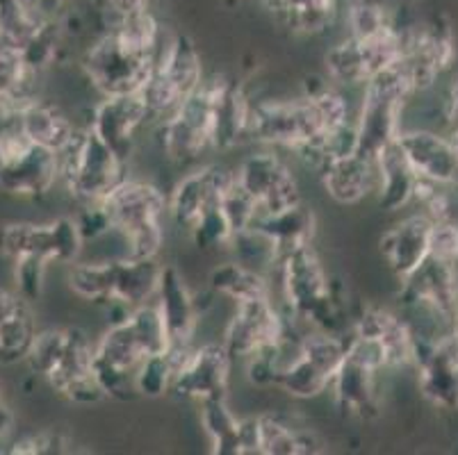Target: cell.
<instances>
[{
    "mask_svg": "<svg viewBox=\"0 0 458 455\" xmlns=\"http://www.w3.org/2000/svg\"><path fill=\"white\" fill-rule=\"evenodd\" d=\"M233 356L224 344H203L190 349L172 381V390L178 399L212 400L226 399L231 381Z\"/></svg>",
    "mask_w": 458,
    "mask_h": 455,
    "instance_id": "obj_19",
    "label": "cell"
},
{
    "mask_svg": "<svg viewBox=\"0 0 458 455\" xmlns=\"http://www.w3.org/2000/svg\"><path fill=\"white\" fill-rule=\"evenodd\" d=\"M156 53L157 50L131 44L126 37L107 28L106 35L94 41V46H89L85 53L82 69L91 85L101 91L103 98L140 94L153 73Z\"/></svg>",
    "mask_w": 458,
    "mask_h": 455,
    "instance_id": "obj_9",
    "label": "cell"
},
{
    "mask_svg": "<svg viewBox=\"0 0 458 455\" xmlns=\"http://www.w3.org/2000/svg\"><path fill=\"white\" fill-rule=\"evenodd\" d=\"M153 300L165 321L169 346H190L197 331L199 308L176 266H162L160 285Z\"/></svg>",
    "mask_w": 458,
    "mask_h": 455,
    "instance_id": "obj_25",
    "label": "cell"
},
{
    "mask_svg": "<svg viewBox=\"0 0 458 455\" xmlns=\"http://www.w3.org/2000/svg\"><path fill=\"white\" fill-rule=\"evenodd\" d=\"M319 178L327 194L335 203L353 206L377 191V162H368L353 153L319 171Z\"/></svg>",
    "mask_w": 458,
    "mask_h": 455,
    "instance_id": "obj_30",
    "label": "cell"
},
{
    "mask_svg": "<svg viewBox=\"0 0 458 455\" xmlns=\"http://www.w3.org/2000/svg\"><path fill=\"white\" fill-rule=\"evenodd\" d=\"M57 181V153L32 144L16 119L0 121V191L21 198H41Z\"/></svg>",
    "mask_w": 458,
    "mask_h": 455,
    "instance_id": "obj_10",
    "label": "cell"
},
{
    "mask_svg": "<svg viewBox=\"0 0 458 455\" xmlns=\"http://www.w3.org/2000/svg\"><path fill=\"white\" fill-rule=\"evenodd\" d=\"M57 19H44L21 0H0V44L26 55Z\"/></svg>",
    "mask_w": 458,
    "mask_h": 455,
    "instance_id": "obj_36",
    "label": "cell"
},
{
    "mask_svg": "<svg viewBox=\"0 0 458 455\" xmlns=\"http://www.w3.org/2000/svg\"><path fill=\"white\" fill-rule=\"evenodd\" d=\"M166 346L169 337L156 300L132 308L114 321L94 344V371L106 396L131 399L135 394L132 375L137 367Z\"/></svg>",
    "mask_w": 458,
    "mask_h": 455,
    "instance_id": "obj_1",
    "label": "cell"
},
{
    "mask_svg": "<svg viewBox=\"0 0 458 455\" xmlns=\"http://www.w3.org/2000/svg\"><path fill=\"white\" fill-rule=\"evenodd\" d=\"M215 114H212V91L201 82L197 91L187 96L181 105L165 116L160 128V146L169 160L178 164L197 162L203 150L212 148Z\"/></svg>",
    "mask_w": 458,
    "mask_h": 455,
    "instance_id": "obj_15",
    "label": "cell"
},
{
    "mask_svg": "<svg viewBox=\"0 0 458 455\" xmlns=\"http://www.w3.org/2000/svg\"><path fill=\"white\" fill-rule=\"evenodd\" d=\"M96 10L110 19V25L116 21L128 19L132 14L148 10V0H89Z\"/></svg>",
    "mask_w": 458,
    "mask_h": 455,
    "instance_id": "obj_42",
    "label": "cell"
},
{
    "mask_svg": "<svg viewBox=\"0 0 458 455\" xmlns=\"http://www.w3.org/2000/svg\"><path fill=\"white\" fill-rule=\"evenodd\" d=\"M433 221L428 216L411 215L393 225L381 237L383 260L388 262L390 271L397 281H406L420 265L428 257V232Z\"/></svg>",
    "mask_w": 458,
    "mask_h": 455,
    "instance_id": "obj_27",
    "label": "cell"
},
{
    "mask_svg": "<svg viewBox=\"0 0 458 455\" xmlns=\"http://www.w3.org/2000/svg\"><path fill=\"white\" fill-rule=\"evenodd\" d=\"M454 335L458 337V319H456V324H454Z\"/></svg>",
    "mask_w": 458,
    "mask_h": 455,
    "instance_id": "obj_47",
    "label": "cell"
},
{
    "mask_svg": "<svg viewBox=\"0 0 458 455\" xmlns=\"http://www.w3.org/2000/svg\"><path fill=\"white\" fill-rule=\"evenodd\" d=\"M203 66L194 41L187 35L162 37L153 73L140 96L151 116H169L187 96L201 87Z\"/></svg>",
    "mask_w": 458,
    "mask_h": 455,
    "instance_id": "obj_11",
    "label": "cell"
},
{
    "mask_svg": "<svg viewBox=\"0 0 458 455\" xmlns=\"http://www.w3.org/2000/svg\"><path fill=\"white\" fill-rule=\"evenodd\" d=\"M402 300L406 306L428 310L436 319L454 328L458 319L456 265L428 256L402 282Z\"/></svg>",
    "mask_w": 458,
    "mask_h": 455,
    "instance_id": "obj_20",
    "label": "cell"
},
{
    "mask_svg": "<svg viewBox=\"0 0 458 455\" xmlns=\"http://www.w3.org/2000/svg\"><path fill=\"white\" fill-rule=\"evenodd\" d=\"M235 173L224 166H203L194 173L185 175L174 190L166 212L172 215L178 228H185L191 232L199 225V221L212 210L222 207L224 196L231 190Z\"/></svg>",
    "mask_w": 458,
    "mask_h": 455,
    "instance_id": "obj_21",
    "label": "cell"
},
{
    "mask_svg": "<svg viewBox=\"0 0 458 455\" xmlns=\"http://www.w3.org/2000/svg\"><path fill=\"white\" fill-rule=\"evenodd\" d=\"M12 433V415L3 403V387H0V446L7 444V437Z\"/></svg>",
    "mask_w": 458,
    "mask_h": 455,
    "instance_id": "obj_43",
    "label": "cell"
},
{
    "mask_svg": "<svg viewBox=\"0 0 458 455\" xmlns=\"http://www.w3.org/2000/svg\"><path fill=\"white\" fill-rule=\"evenodd\" d=\"M449 139H452L454 148H456V153H458V121H456V123H452V132H449Z\"/></svg>",
    "mask_w": 458,
    "mask_h": 455,
    "instance_id": "obj_45",
    "label": "cell"
},
{
    "mask_svg": "<svg viewBox=\"0 0 458 455\" xmlns=\"http://www.w3.org/2000/svg\"><path fill=\"white\" fill-rule=\"evenodd\" d=\"M169 200L160 187L144 181H122L101 207L110 221V232L122 235L126 257H157L162 246V219Z\"/></svg>",
    "mask_w": 458,
    "mask_h": 455,
    "instance_id": "obj_5",
    "label": "cell"
},
{
    "mask_svg": "<svg viewBox=\"0 0 458 455\" xmlns=\"http://www.w3.org/2000/svg\"><path fill=\"white\" fill-rule=\"evenodd\" d=\"M344 353L347 341L333 333H308L297 341L293 360L278 367L274 387L294 399H315L333 385Z\"/></svg>",
    "mask_w": 458,
    "mask_h": 455,
    "instance_id": "obj_13",
    "label": "cell"
},
{
    "mask_svg": "<svg viewBox=\"0 0 458 455\" xmlns=\"http://www.w3.org/2000/svg\"><path fill=\"white\" fill-rule=\"evenodd\" d=\"M344 21H347L352 37L378 35V32L397 25L393 10L386 0H352Z\"/></svg>",
    "mask_w": 458,
    "mask_h": 455,
    "instance_id": "obj_39",
    "label": "cell"
},
{
    "mask_svg": "<svg viewBox=\"0 0 458 455\" xmlns=\"http://www.w3.org/2000/svg\"><path fill=\"white\" fill-rule=\"evenodd\" d=\"M349 121L347 100L337 91L319 89L290 100H265L249 110L247 139L297 150L324 131Z\"/></svg>",
    "mask_w": 458,
    "mask_h": 455,
    "instance_id": "obj_2",
    "label": "cell"
},
{
    "mask_svg": "<svg viewBox=\"0 0 458 455\" xmlns=\"http://www.w3.org/2000/svg\"><path fill=\"white\" fill-rule=\"evenodd\" d=\"M406 46V28L393 25L369 37H352L333 46L327 53L328 78L337 85L360 87L383 73L402 57Z\"/></svg>",
    "mask_w": 458,
    "mask_h": 455,
    "instance_id": "obj_14",
    "label": "cell"
},
{
    "mask_svg": "<svg viewBox=\"0 0 458 455\" xmlns=\"http://www.w3.org/2000/svg\"><path fill=\"white\" fill-rule=\"evenodd\" d=\"M413 89L397 64L378 73L365 85L360 114L356 121V156L377 162L383 148L397 141L402 132V112Z\"/></svg>",
    "mask_w": 458,
    "mask_h": 455,
    "instance_id": "obj_8",
    "label": "cell"
},
{
    "mask_svg": "<svg viewBox=\"0 0 458 455\" xmlns=\"http://www.w3.org/2000/svg\"><path fill=\"white\" fill-rule=\"evenodd\" d=\"M210 287L219 296H226L235 303L272 296L267 278L256 271V266H249L244 262H226V265L212 269Z\"/></svg>",
    "mask_w": 458,
    "mask_h": 455,
    "instance_id": "obj_37",
    "label": "cell"
},
{
    "mask_svg": "<svg viewBox=\"0 0 458 455\" xmlns=\"http://www.w3.org/2000/svg\"><path fill=\"white\" fill-rule=\"evenodd\" d=\"M237 187L256 203L258 216L276 215L301 203L297 178L278 156L262 150L242 160L235 171Z\"/></svg>",
    "mask_w": 458,
    "mask_h": 455,
    "instance_id": "obj_17",
    "label": "cell"
},
{
    "mask_svg": "<svg viewBox=\"0 0 458 455\" xmlns=\"http://www.w3.org/2000/svg\"><path fill=\"white\" fill-rule=\"evenodd\" d=\"M397 144L418 178L458 187V153L449 137L431 131H411L399 132Z\"/></svg>",
    "mask_w": 458,
    "mask_h": 455,
    "instance_id": "obj_24",
    "label": "cell"
},
{
    "mask_svg": "<svg viewBox=\"0 0 458 455\" xmlns=\"http://www.w3.org/2000/svg\"><path fill=\"white\" fill-rule=\"evenodd\" d=\"M37 340V319L30 300L0 287V367L26 362Z\"/></svg>",
    "mask_w": 458,
    "mask_h": 455,
    "instance_id": "obj_26",
    "label": "cell"
},
{
    "mask_svg": "<svg viewBox=\"0 0 458 455\" xmlns=\"http://www.w3.org/2000/svg\"><path fill=\"white\" fill-rule=\"evenodd\" d=\"M201 424L210 437L215 455H256V419H237L226 406V399L201 403Z\"/></svg>",
    "mask_w": 458,
    "mask_h": 455,
    "instance_id": "obj_28",
    "label": "cell"
},
{
    "mask_svg": "<svg viewBox=\"0 0 458 455\" xmlns=\"http://www.w3.org/2000/svg\"><path fill=\"white\" fill-rule=\"evenodd\" d=\"M82 246L85 240L78 231L76 219L69 216L46 223L19 221L0 225V256L14 265H37L44 269L53 262L71 265L78 260Z\"/></svg>",
    "mask_w": 458,
    "mask_h": 455,
    "instance_id": "obj_12",
    "label": "cell"
},
{
    "mask_svg": "<svg viewBox=\"0 0 458 455\" xmlns=\"http://www.w3.org/2000/svg\"><path fill=\"white\" fill-rule=\"evenodd\" d=\"M428 256L456 265L458 262V221H433L428 232Z\"/></svg>",
    "mask_w": 458,
    "mask_h": 455,
    "instance_id": "obj_40",
    "label": "cell"
},
{
    "mask_svg": "<svg viewBox=\"0 0 458 455\" xmlns=\"http://www.w3.org/2000/svg\"><path fill=\"white\" fill-rule=\"evenodd\" d=\"M53 3H57V5H64V3H69V0H53Z\"/></svg>",
    "mask_w": 458,
    "mask_h": 455,
    "instance_id": "obj_46",
    "label": "cell"
},
{
    "mask_svg": "<svg viewBox=\"0 0 458 455\" xmlns=\"http://www.w3.org/2000/svg\"><path fill=\"white\" fill-rule=\"evenodd\" d=\"M287 340V324L278 308L269 299L237 303L233 319L228 321L224 346L235 358H256L278 349Z\"/></svg>",
    "mask_w": 458,
    "mask_h": 455,
    "instance_id": "obj_18",
    "label": "cell"
},
{
    "mask_svg": "<svg viewBox=\"0 0 458 455\" xmlns=\"http://www.w3.org/2000/svg\"><path fill=\"white\" fill-rule=\"evenodd\" d=\"M162 265L156 257H116L106 262H71L66 282L78 299L132 308L156 299Z\"/></svg>",
    "mask_w": 458,
    "mask_h": 455,
    "instance_id": "obj_4",
    "label": "cell"
},
{
    "mask_svg": "<svg viewBox=\"0 0 458 455\" xmlns=\"http://www.w3.org/2000/svg\"><path fill=\"white\" fill-rule=\"evenodd\" d=\"M14 119L32 144L57 153V156L76 132V125L71 123V119L60 107L41 98L32 100L30 105L23 107Z\"/></svg>",
    "mask_w": 458,
    "mask_h": 455,
    "instance_id": "obj_32",
    "label": "cell"
},
{
    "mask_svg": "<svg viewBox=\"0 0 458 455\" xmlns=\"http://www.w3.org/2000/svg\"><path fill=\"white\" fill-rule=\"evenodd\" d=\"M276 265L281 271V290L287 312L294 319L306 321L315 331H335V325L340 324V300L312 244L287 253Z\"/></svg>",
    "mask_w": 458,
    "mask_h": 455,
    "instance_id": "obj_6",
    "label": "cell"
},
{
    "mask_svg": "<svg viewBox=\"0 0 458 455\" xmlns=\"http://www.w3.org/2000/svg\"><path fill=\"white\" fill-rule=\"evenodd\" d=\"M147 119H151V114L140 94L107 96L94 110L89 128L101 137L103 144L110 146L116 156L128 162L137 131L147 123Z\"/></svg>",
    "mask_w": 458,
    "mask_h": 455,
    "instance_id": "obj_23",
    "label": "cell"
},
{
    "mask_svg": "<svg viewBox=\"0 0 458 455\" xmlns=\"http://www.w3.org/2000/svg\"><path fill=\"white\" fill-rule=\"evenodd\" d=\"M258 455H310L318 453L319 440L281 415L256 417Z\"/></svg>",
    "mask_w": 458,
    "mask_h": 455,
    "instance_id": "obj_34",
    "label": "cell"
},
{
    "mask_svg": "<svg viewBox=\"0 0 458 455\" xmlns=\"http://www.w3.org/2000/svg\"><path fill=\"white\" fill-rule=\"evenodd\" d=\"M381 369H386V362L377 346L352 335L343 365L331 385L337 410L360 419L377 417V374Z\"/></svg>",
    "mask_w": 458,
    "mask_h": 455,
    "instance_id": "obj_16",
    "label": "cell"
},
{
    "mask_svg": "<svg viewBox=\"0 0 458 455\" xmlns=\"http://www.w3.org/2000/svg\"><path fill=\"white\" fill-rule=\"evenodd\" d=\"M445 116H447L449 125L456 123L458 121V78H456V82L452 85V89H449L447 103H445Z\"/></svg>",
    "mask_w": 458,
    "mask_h": 455,
    "instance_id": "obj_44",
    "label": "cell"
},
{
    "mask_svg": "<svg viewBox=\"0 0 458 455\" xmlns=\"http://www.w3.org/2000/svg\"><path fill=\"white\" fill-rule=\"evenodd\" d=\"M28 365L53 390L76 406H94L106 399L94 371V344L81 328H48L37 333Z\"/></svg>",
    "mask_w": 458,
    "mask_h": 455,
    "instance_id": "obj_3",
    "label": "cell"
},
{
    "mask_svg": "<svg viewBox=\"0 0 458 455\" xmlns=\"http://www.w3.org/2000/svg\"><path fill=\"white\" fill-rule=\"evenodd\" d=\"M415 182H418V175L406 162L397 141H393L377 157L378 206L388 212L408 206L413 200Z\"/></svg>",
    "mask_w": 458,
    "mask_h": 455,
    "instance_id": "obj_33",
    "label": "cell"
},
{
    "mask_svg": "<svg viewBox=\"0 0 458 455\" xmlns=\"http://www.w3.org/2000/svg\"><path fill=\"white\" fill-rule=\"evenodd\" d=\"M60 182L85 206L101 203L122 181H126V160L116 156L91 128H76L60 156Z\"/></svg>",
    "mask_w": 458,
    "mask_h": 455,
    "instance_id": "obj_7",
    "label": "cell"
},
{
    "mask_svg": "<svg viewBox=\"0 0 458 455\" xmlns=\"http://www.w3.org/2000/svg\"><path fill=\"white\" fill-rule=\"evenodd\" d=\"M251 231L267 241L274 253V262H278L287 253L312 244L315 215L303 203H297L276 215H260L251 223Z\"/></svg>",
    "mask_w": 458,
    "mask_h": 455,
    "instance_id": "obj_29",
    "label": "cell"
},
{
    "mask_svg": "<svg viewBox=\"0 0 458 455\" xmlns=\"http://www.w3.org/2000/svg\"><path fill=\"white\" fill-rule=\"evenodd\" d=\"M39 71L26 62L19 50L0 44V121L14 119L32 100Z\"/></svg>",
    "mask_w": 458,
    "mask_h": 455,
    "instance_id": "obj_31",
    "label": "cell"
},
{
    "mask_svg": "<svg viewBox=\"0 0 458 455\" xmlns=\"http://www.w3.org/2000/svg\"><path fill=\"white\" fill-rule=\"evenodd\" d=\"M60 437L53 433H37V435H23L14 440L7 449L12 455H35V453H55L60 446Z\"/></svg>",
    "mask_w": 458,
    "mask_h": 455,
    "instance_id": "obj_41",
    "label": "cell"
},
{
    "mask_svg": "<svg viewBox=\"0 0 458 455\" xmlns=\"http://www.w3.org/2000/svg\"><path fill=\"white\" fill-rule=\"evenodd\" d=\"M191 346H166L165 350L148 356L147 360L137 367L135 375H132V387L135 394L148 396V399H157L165 396L172 390V381L176 375V369L181 367L182 358L187 356V350Z\"/></svg>",
    "mask_w": 458,
    "mask_h": 455,
    "instance_id": "obj_38",
    "label": "cell"
},
{
    "mask_svg": "<svg viewBox=\"0 0 458 455\" xmlns=\"http://www.w3.org/2000/svg\"><path fill=\"white\" fill-rule=\"evenodd\" d=\"M285 28L301 35H319L333 23L337 0H258Z\"/></svg>",
    "mask_w": 458,
    "mask_h": 455,
    "instance_id": "obj_35",
    "label": "cell"
},
{
    "mask_svg": "<svg viewBox=\"0 0 458 455\" xmlns=\"http://www.w3.org/2000/svg\"><path fill=\"white\" fill-rule=\"evenodd\" d=\"M353 335L377 346L386 362V369L415 362L418 335L394 312L383 310V308H365L353 325Z\"/></svg>",
    "mask_w": 458,
    "mask_h": 455,
    "instance_id": "obj_22",
    "label": "cell"
}]
</instances>
